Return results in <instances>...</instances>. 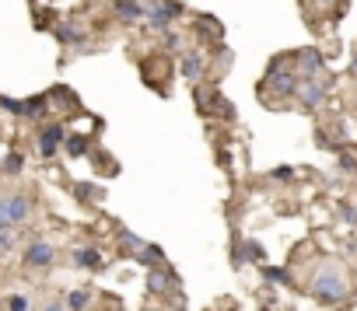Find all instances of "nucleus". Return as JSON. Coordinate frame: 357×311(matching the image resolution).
<instances>
[{"instance_id": "obj_1", "label": "nucleus", "mask_w": 357, "mask_h": 311, "mask_svg": "<svg viewBox=\"0 0 357 311\" xmlns=\"http://www.w3.org/2000/svg\"><path fill=\"white\" fill-rule=\"evenodd\" d=\"M312 294L319 297V304H340V301L350 294V284H347V276H343V266L326 262V266L315 273Z\"/></svg>"}, {"instance_id": "obj_2", "label": "nucleus", "mask_w": 357, "mask_h": 311, "mask_svg": "<svg viewBox=\"0 0 357 311\" xmlns=\"http://www.w3.org/2000/svg\"><path fill=\"white\" fill-rule=\"evenodd\" d=\"M183 11L186 8L178 4V0H151V4H147V18L144 21H147V28H155V32H168Z\"/></svg>"}, {"instance_id": "obj_3", "label": "nucleus", "mask_w": 357, "mask_h": 311, "mask_svg": "<svg viewBox=\"0 0 357 311\" xmlns=\"http://www.w3.org/2000/svg\"><path fill=\"white\" fill-rule=\"evenodd\" d=\"M28 213H32V203L25 196H0V231H11L14 224L28 221Z\"/></svg>"}, {"instance_id": "obj_4", "label": "nucleus", "mask_w": 357, "mask_h": 311, "mask_svg": "<svg viewBox=\"0 0 357 311\" xmlns=\"http://www.w3.org/2000/svg\"><path fill=\"white\" fill-rule=\"evenodd\" d=\"M266 87H274L277 98H291V95H298V87H302V74L287 70V67H274L270 77H266Z\"/></svg>"}, {"instance_id": "obj_5", "label": "nucleus", "mask_w": 357, "mask_h": 311, "mask_svg": "<svg viewBox=\"0 0 357 311\" xmlns=\"http://www.w3.org/2000/svg\"><path fill=\"white\" fill-rule=\"evenodd\" d=\"M326 91H330V84L322 77H308V81H302V87H298V102L305 109H319L326 102Z\"/></svg>"}, {"instance_id": "obj_6", "label": "nucleus", "mask_w": 357, "mask_h": 311, "mask_svg": "<svg viewBox=\"0 0 357 311\" xmlns=\"http://www.w3.org/2000/svg\"><path fill=\"white\" fill-rule=\"evenodd\" d=\"M183 77H186L189 84H200V81L207 77V56H203L200 49L183 53Z\"/></svg>"}, {"instance_id": "obj_7", "label": "nucleus", "mask_w": 357, "mask_h": 311, "mask_svg": "<svg viewBox=\"0 0 357 311\" xmlns=\"http://www.w3.org/2000/svg\"><path fill=\"white\" fill-rule=\"evenodd\" d=\"M60 144H67V130L60 126V122H56V126H46L39 133V154H42V158H53V154L60 150Z\"/></svg>"}, {"instance_id": "obj_8", "label": "nucleus", "mask_w": 357, "mask_h": 311, "mask_svg": "<svg viewBox=\"0 0 357 311\" xmlns=\"http://www.w3.org/2000/svg\"><path fill=\"white\" fill-rule=\"evenodd\" d=\"M53 259H56V248L49 241H42V238L25 248V266H49Z\"/></svg>"}, {"instance_id": "obj_9", "label": "nucleus", "mask_w": 357, "mask_h": 311, "mask_svg": "<svg viewBox=\"0 0 357 311\" xmlns=\"http://www.w3.org/2000/svg\"><path fill=\"white\" fill-rule=\"evenodd\" d=\"M116 18L127 25H137L147 18V4H140V0H116Z\"/></svg>"}, {"instance_id": "obj_10", "label": "nucleus", "mask_w": 357, "mask_h": 311, "mask_svg": "<svg viewBox=\"0 0 357 311\" xmlns=\"http://www.w3.org/2000/svg\"><path fill=\"white\" fill-rule=\"evenodd\" d=\"M319 70H322V53L319 49H302V56H298V74H302V81L319 77Z\"/></svg>"}, {"instance_id": "obj_11", "label": "nucleus", "mask_w": 357, "mask_h": 311, "mask_svg": "<svg viewBox=\"0 0 357 311\" xmlns=\"http://www.w3.org/2000/svg\"><path fill=\"white\" fill-rule=\"evenodd\" d=\"M263 259H266V252L259 241H242L235 248V262H263Z\"/></svg>"}, {"instance_id": "obj_12", "label": "nucleus", "mask_w": 357, "mask_h": 311, "mask_svg": "<svg viewBox=\"0 0 357 311\" xmlns=\"http://www.w3.org/2000/svg\"><path fill=\"white\" fill-rule=\"evenodd\" d=\"M56 39L64 42V46H84V32L74 25V21H67V25H60L56 28Z\"/></svg>"}, {"instance_id": "obj_13", "label": "nucleus", "mask_w": 357, "mask_h": 311, "mask_svg": "<svg viewBox=\"0 0 357 311\" xmlns=\"http://www.w3.org/2000/svg\"><path fill=\"white\" fill-rule=\"evenodd\" d=\"M46 102H49L46 95H36V98H25V109H21V116H25V119H42V116H46V109H49Z\"/></svg>"}, {"instance_id": "obj_14", "label": "nucleus", "mask_w": 357, "mask_h": 311, "mask_svg": "<svg viewBox=\"0 0 357 311\" xmlns=\"http://www.w3.org/2000/svg\"><path fill=\"white\" fill-rule=\"evenodd\" d=\"M74 262L84 266V269H98V266H102V256H98V248H77V252H74Z\"/></svg>"}, {"instance_id": "obj_15", "label": "nucleus", "mask_w": 357, "mask_h": 311, "mask_svg": "<svg viewBox=\"0 0 357 311\" xmlns=\"http://www.w3.org/2000/svg\"><path fill=\"white\" fill-rule=\"evenodd\" d=\"M88 304H92V294H88V290H70L67 294V308L70 311H84Z\"/></svg>"}, {"instance_id": "obj_16", "label": "nucleus", "mask_w": 357, "mask_h": 311, "mask_svg": "<svg viewBox=\"0 0 357 311\" xmlns=\"http://www.w3.org/2000/svg\"><path fill=\"white\" fill-rule=\"evenodd\" d=\"M67 154H70V158H84V154H88V137H67Z\"/></svg>"}, {"instance_id": "obj_17", "label": "nucleus", "mask_w": 357, "mask_h": 311, "mask_svg": "<svg viewBox=\"0 0 357 311\" xmlns=\"http://www.w3.org/2000/svg\"><path fill=\"white\" fill-rule=\"evenodd\" d=\"M263 280H266V284H280V287H287V284H291L287 269H274V266H266V269H263Z\"/></svg>"}, {"instance_id": "obj_18", "label": "nucleus", "mask_w": 357, "mask_h": 311, "mask_svg": "<svg viewBox=\"0 0 357 311\" xmlns=\"http://www.w3.org/2000/svg\"><path fill=\"white\" fill-rule=\"evenodd\" d=\"M172 280H175V276H165V273L158 269V273H151V276H147V287H151L155 294H161V290H165V287L172 284Z\"/></svg>"}, {"instance_id": "obj_19", "label": "nucleus", "mask_w": 357, "mask_h": 311, "mask_svg": "<svg viewBox=\"0 0 357 311\" xmlns=\"http://www.w3.org/2000/svg\"><path fill=\"white\" fill-rule=\"evenodd\" d=\"M0 168H4L8 175H18V172L25 168V158H21V154H18V150H11V154H8V158H4V165H0Z\"/></svg>"}, {"instance_id": "obj_20", "label": "nucleus", "mask_w": 357, "mask_h": 311, "mask_svg": "<svg viewBox=\"0 0 357 311\" xmlns=\"http://www.w3.org/2000/svg\"><path fill=\"white\" fill-rule=\"evenodd\" d=\"M119 241H123V248H130V252H140V248L147 245L144 238H137V234H130V231H119Z\"/></svg>"}, {"instance_id": "obj_21", "label": "nucleus", "mask_w": 357, "mask_h": 311, "mask_svg": "<svg viewBox=\"0 0 357 311\" xmlns=\"http://www.w3.org/2000/svg\"><path fill=\"white\" fill-rule=\"evenodd\" d=\"M137 259H140V262H158V259H161V248H155V245H144L140 252H137Z\"/></svg>"}, {"instance_id": "obj_22", "label": "nucleus", "mask_w": 357, "mask_h": 311, "mask_svg": "<svg viewBox=\"0 0 357 311\" xmlns=\"http://www.w3.org/2000/svg\"><path fill=\"white\" fill-rule=\"evenodd\" d=\"M8 311H28V297H21V294H14V297L8 301Z\"/></svg>"}, {"instance_id": "obj_23", "label": "nucleus", "mask_w": 357, "mask_h": 311, "mask_svg": "<svg viewBox=\"0 0 357 311\" xmlns=\"http://www.w3.org/2000/svg\"><path fill=\"white\" fill-rule=\"evenodd\" d=\"M340 213H343L347 224H357V210H354V206H340Z\"/></svg>"}, {"instance_id": "obj_24", "label": "nucleus", "mask_w": 357, "mask_h": 311, "mask_svg": "<svg viewBox=\"0 0 357 311\" xmlns=\"http://www.w3.org/2000/svg\"><path fill=\"white\" fill-rule=\"evenodd\" d=\"M42 311H70V308H67V301H49Z\"/></svg>"}, {"instance_id": "obj_25", "label": "nucleus", "mask_w": 357, "mask_h": 311, "mask_svg": "<svg viewBox=\"0 0 357 311\" xmlns=\"http://www.w3.org/2000/svg\"><path fill=\"white\" fill-rule=\"evenodd\" d=\"M340 168H343V172H357V158H343Z\"/></svg>"}, {"instance_id": "obj_26", "label": "nucleus", "mask_w": 357, "mask_h": 311, "mask_svg": "<svg viewBox=\"0 0 357 311\" xmlns=\"http://www.w3.org/2000/svg\"><path fill=\"white\" fill-rule=\"evenodd\" d=\"M291 175H294V172H291V168H274V178H280V182H287V178H291Z\"/></svg>"}, {"instance_id": "obj_27", "label": "nucleus", "mask_w": 357, "mask_h": 311, "mask_svg": "<svg viewBox=\"0 0 357 311\" xmlns=\"http://www.w3.org/2000/svg\"><path fill=\"white\" fill-rule=\"evenodd\" d=\"M263 311H274V308H263Z\"/></svg>"}]
</instances>
